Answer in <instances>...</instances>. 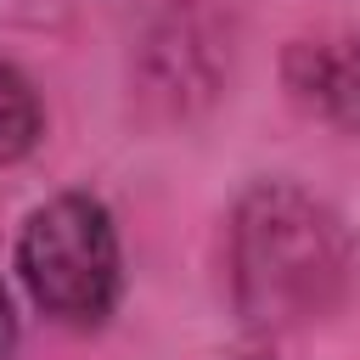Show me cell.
Wrapping results in <instances>:
<instances>
[{
    "label": "cell",
    "mask_w": 360,
    "mask_h": 360,
    "mask_svg": "<svg viewBox=\"0 0 360 360\" xmlns=\"http://www.w3.org/2000/svg\"><path fill=\"white\" fill-rule=\"evenodd\" d=\"M17 264L34 304L68 326H96L118 298V236L96 197L45 202L22 225Z\"/></svg>",
    "instance_id": "cell-2"
},
{
    "label": "cell",
    "mask_w": 360,
    "mask_h": 360,
    "mask_svg": "<svg viewBox=\"0 0 360 360\" xmlns=\"http://www.w3.org/2000/svg\"><path fill=\"white\" fill-rule=\"evenodd\" d=\"M349 236L332 208L292 186H259L231 225V287L248 321L298 326L326 315L349 287Z\"/></svg>",
    "instance_id": "cell-1"
},
{
    "label": "cell",
    "mask_w": 360,
    "mask_h": 360,
    "mask_svg": "<svg viewBox=\"0 0 360 360\" xmlns=\"http://www.w3.org/2000/svg\"><path fill=\"white\" fill-rule=\"evenodd\" d=\"M287 84L321 118L360 129V34L343 39H304L287 51Z\"/></svg>",
    "instance_id": "cell-3"
},
{
    "label": "cell",
    "mask_w": 360,
    "mask_h": 360,
    "mask_svg": "<svg viewBox=\"0 0 360 360\" xmlns=\"http://www.w3.org/2000/svg\"><path fill=\"white\" fill-rule=\"evenodd\" d=\"M11 338H17V315H11V298H6V287H0V354L11 349Z\"/></svg>",
    "instance_id": "cell-5"
},
{
    "label": "cell",
    "mask_w": 360,
    "mask_h": 360,
    "mask_svg": "<svg viewBox=\"0 0 360 360\" xmlns=\"http://www.w3.org/2000/svg\"><path fill=\"white\" fill-rule=\"evenodd\" d=\"M34 135H39V101H34V90H28L22 73L0 68V163L22 158L34 146Z\"/></svg>",
    "instance_id": "cell-4"
}]
</instances>
